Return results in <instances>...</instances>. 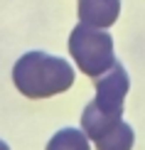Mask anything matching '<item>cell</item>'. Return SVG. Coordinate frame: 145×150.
I'll return each mask as SVG.
<instances>
[{
	"label": "cell",
	"instance_id": "cell-7",
	"mask_svg": "<svg viewBox=\"0 0 145 150\" xmlns=\"http://www.w3.org/2000/svg\"><path fill=\"white\" fill-rule=\"evenodd\" d=\"M0 150H10V145H8L5 140H0Z\"/></svg>",
	"mask_w": 145,
	"mask_h": 150
},
{
	"label": "cell",
	"instance_id": "cell-1",
	"mask_svg": "<svg viewBox=\"0 0 145 150\" xmlns=\"http://www.w3.org/2000/svg\"><path fill=\"white\" fill-rule=\"evenodd\" d=\"M12 81L27 98H49L74 84V69L66 59L47 52H27L12 67Z\"/></svg>",
	"mask_w": 145,
	"mask_h": 150
},
{
	"label": "cell",
	"instance_id": "cell-5",
	"mask_svg": "<svg viewBox=\"0 0 145 150\" xmlns=\"http://www.w3.org/2000/svg\"><path fill=\"white\" fill-rule=\"evenodd\" d=\"M133 143H135L133 128H130L125 121H121V123H116L108 133L101 135L93 145H96V150H130Z\"/></svg>",
	"mask_w": 145,
	"mask_h": 150
},
{
	"label": "cell",
	"instance_id": "cell-4",
	"mask_svg": "<svg viewBox=\"0 0 145 150\" xmlns=\"http://www.w3.org/2000/svg\"><path fill=\"white\" fill-rule=\"evenodd\" d=\"M79 22L96 30H106L121 15V0H79Z\"/></svg>",
	"mask_w": 145,
	"mask_h": 150
},
{
	"label": "cell",
	"instance_id": "cell-3",
	"mask_svg": "<svg viewBox=\"0 0 145 150\" xmlns=\"http://www.w3.org/2000/svg\"><path fill=\"white\" fill-rule=\"evenodd\" d=\"M130 79L128 71L123 69V64H113L111 71H106L103 76L96 79V98H93V106L108 118H121L123 116V101L125 93H128Z\"/></svg>",
	"mask_w": 145,
	"mask_h": 150
},
{
	"label": "cell",
	"instance_id": "cell-6",
	"mask_svg": "<svg viewBox=\"0 0 145 150\" xmlns=\"http://www.w3.org/2000/svg\"><path fill=\"white\" fill-rule=\"evenodd\" d=\"M45 150H91V143L81 128H62L49 138Z\"/></svg>",
	"mask_w": 145,
	"mask_h": 150
},
{
	"label": "cell",
	"instance_id": "cell-2",
	"mask_svg": "<svg viewBox=\"0 0 145 150\" xmlns=\"http://www.w3.org/2000/svg\"><path fill=\"white\" fill-rule=\"evenodd\" d=\"M69 52L76 67L86 76L98 79L116 64V52H113V37L106 30H96L89 25H76L69 35Z\"/></svg>",
	"mask_w": 145,
	"mask_h": 150
}]
</instances>
